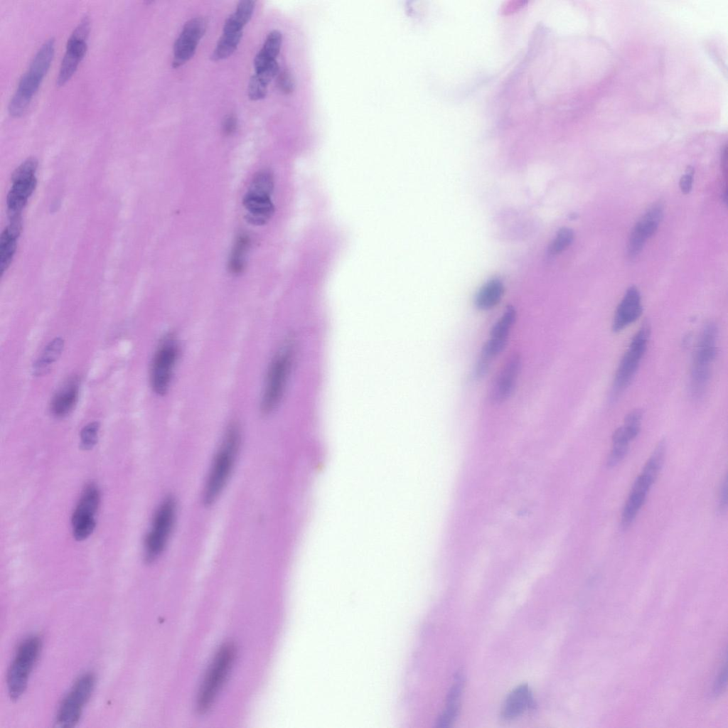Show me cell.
<instances>
[{"label":"cell","mask_w":728,"mask_h":728,"mask_svg":"<svg viewBox=\"0 0 728 728\" xmlns=\"http://www.w3.org/2000/svg\"><path fill=\"white\" fill-rule=\"evenodd\" d=\"M241 443V431L236 422L227 427L214 456L203 492V503L213 505L226 486L234 469Z\"/></svg>","instance_id":"6da1fadb"},{"label":"cell","mask_w":728,"mask_h":728,"mask_svg":"<svg viewBox=\"0 0 728 728\" xmlns=\"http://www.w3.org/2000/svg\"><path fill=\"white\" fill-rule=\"evenodd\" d=\"M55 49V39L43 42L32 58L27 70L21 75L17 88L11 96L8 111L12 117H20L27 110L33 96L37 92L50 65Z\"/></svg>","instance_id":"7a4b0ae2"},{"label":"cell","mask_w":728,"mask_h":728,"mask_svg":"<svg viewBox=\"0 0 728 728\" xmlns=\"http://www.w3.org/2000/svg\"><path fill=\"white\" fill-rule=\"evenodd\" d=\"M293 341L287 339L270 361L260 400L259 409L263 415L272 414L282 400L294 363Z\"/></svg>","instance_id":"3957f363"},{"label":"cell","mask_w":728,"mask_h":728,"mask_svg":"<svg viewBox=\"0 0 728 728\" xmlns=\"http://www.w3.org/2000/svg\"><path fill=\"white\" fill-rule=\"evenodd\" d=\"M717 326L712 321L705 323L698 336L690 373V393L694 400L701 399L710 384L717 355Z\"/></svg>","instance_id":"277c9868"},{"label":"cell","mask_w":728,"mask_h":728,"mask_svg":"<svg viewBox=\"0 0 728 728\" xmlns=\"http://www.w3.org/2000/svg\"><path fill=\"white\" fill-rule=\"evenodd\" d=\"M235 657V648L230 643L223 646L215 654L198 693L196 708L199 713H205L212 707L231 670Z\"/></svg>","instance_id":"5b68a950"},{"label":"cell","mask_w":728,"mask_h":728,"mask_svg":"<svg viewBox=\"0 0 728 728\" xmlns=\"http://www.w3.org/2000/svg\"><path fill=\"white\" fill-rule=\"evenodd\" d=\"M650 334L651 328L646 321L633 336L616 370L609 393L611 402H615L632 382L647 349Z\"/></svg>","instance_id":"8992f818"},{"label":"cell","mask_w":728,"mask_h":728,"mask_svg":"<svg viewBox=\"0 0 728 728\" xmlns=\"http://www.w3.org/2000/svg\"><path fill=\"white\" fill-rule=\"evenodd\" d=\"M41 645L38 636H31L18 646L6 676L7 689L12 700L18 699L25 692L29 676L39 657Z\"/></svg>","instance_id":"52a82bcc"},{"label":"cell","mask_w":728,"mask_h":728,"mask_svg":"<svg viewBox=\"0 0 728 728\" xmlns=\"http://www.w3.org/2000/svg\"><path fill=\"white\" fill-rule=\"evenodd\" d=\"M176 512V502L171 496L164 498L156 510L144 541V559L147 563L157 560L165 550L175 525Z\"/></svg>","instance_id":"ba28073f"},{"label":"cell","mask_w":728,"mask_h":728,"mask_svg":"<svg viewBox=\"0 0 728 728\" xmlns=\"http://www.w3.org/2000/svg\"><path fill=\"white\" fill-rule=\"evenodd\" d=\"M274 178L269 170L259 171L253 178L244 198L247 220L253 225L265 224L273 215L274 206L271 200Z\"/></svg>","instance_id":"9c48e42d"},{"label":"cell","mask_w":728,"mask_h":728,"mask_svg":"<svg viewBox=\"0 0 728 728\" xmlns=\"http://www.w3.org/2000/svg\"><path fill=\"white\" fill-rule=\"evenodd\" d=\"M179 353L178 341L174 334H167L159 342L150 369V383L156 394L163 396L168 391Z\"/></svg>","instance_id":"30bf717a"},{"label":"cell","mask_w":728,"mask_h":728,"mask_svg":"<svg viewBox=\"0 0 728 728\" xmlns=\"http://www.w3.org/2000/svg\"><path fill=\"white\" fill-rule=\"evenodd\" d=\"M95 685V677L91 673H84L75 680L58 707L55 717L58 726L71 727L79 722Z\"/></svg>","instance_id":"8fae6325"},{"label":"cell","mask_w":728,"mask_h":728,"mask_svg":"<svg viewBox=\"0 0 728 728\" xmlns=\"http://www.w3.org/2000/svg\"><path fill=\"white\" fill-rule=\"evenodd\" d=\"M90 31V16L85 14L68 39L65 52L56 77L58 86L64 85L76 71L86 53Z\"/></svg>","instance_id":"7c38bea8"},{"label":"cell","mask_w":728,"mask_h":728,"mask_svg":"<svg viewBox=\"0 0 728 728\" xmlns=\"http://www.w3.org/2000/svg\"><path fill=\"white\" fill-rule=\"evenodd\" d=\"M515 319V309L512 306H508L492 327L490 337L482 349L476 366L477 375H483L488 370L491 362L504 349Z\"/></svg>","instance_id":"4fadbf2b"},{"label":"cell","mask_w":728,"mask_h":728,"mask_svg":"<svg viewBox=\"0 0 728 728\" xmlns=\"http://www.w3.org/2000/svg\"><path fill=\"white\" fill-rule=\"evenodd\" d=\"M100 494L94 483L87 484L80 498L72 515L73 533L75 540L82 541L93 532L95 525V514L99 508Z\"/></svg>","instance_id":"5bb4252c"},{"label":"cell","mask_w":728,"mask_h":728,"mask_svg":"<svg viewBox=\"0 0 728 728\" xmlns=\"http://www.w3.org/2000/svg\"><path fill=\"white\" fill-rule=\"evenodd\" d=\"M643 413L639 409L631 411L625 417L622 426L612 435V447L606 461L609 468L616 466L626 457L629 444L639 434Z\"/></svg>","instance_id":"9a60e30c"},{"label":"cell","mask_w":728,"mask_h":728,"mask_svg":"<svg viewBox=\"0 0 728 728\" xmlns=\"http://www.w3.org/2000/svg\"><path fill=\"white\" fill-rule=\"evenodd\" d=\"M205 30L206 21L203 17L193 18L184 24L174 43L173 68L183 65L193 56Z\"/></svg>","instance_id":"2e32d148"},{"label":"cell","mask_w":728,"mask_h":728,"mask_svg":"<svg viewBox=\"0 0 728 728\" xmlns=\"http://www.w3.org/2000/svg\"><path fill=\"white\" fill-rule=\"evenodd\" d=\"M664 213V206L656 203L651 206L633 228L629 236L627 255L630 259L636 258L643 250L648 238L658 228Z\"/></svg>","instance_id":"e0dca14e"},{"label":"cell","mask_w":728,"mask_h":728,"mask_svg":"<svg viewBox=\"0 0 728 728\" xmlns=\"http://www.w3.org/2000/svg\"><path fill=\"white\" fill-rule=\"evenodd\" d=\"M521 358L515 353L510 356L498 374L490 392V399L500 404L512 395L521 369Z\"/></svg>","instance_id":"ac0fdd59"},{"label":"cell","mask_w":728,"mask_h":728,"mask_svg":"<svg viewBox=\"0 0 728 728\" xmlns=\"http://www.w3.org/2000/svg\"><path fill=\"white\" fill-rule=\"evenodd\" d=\"M641 294L637 287H630L619 302L612 321L613 332L618 333L634 323L642 314Z\"/></svg>","instance_id":"d6986e66"},{"label":"cell","mask_w":728,"mask_h":728,"mask_svg":"<svg viewBox=\"0 0 728 728\" xmlns=\"http://www.w3.org/2000/svg\"><path fill=\"white\" fill-rule=\"evenodd\" d=\"M535 702L532 692L526 684L514 688L503 702L501 715L504 719H512L521 715L527 710L534 709Z\"/></svg>","instance_id":"ffe728a7"},{"label":"cell","mask_w":728,"mask_h":728,"mask_svg":"<svg viewBox=\"0 0 728 728\" xmlns=\"http://www.w3.org/2000/svg\"><path fill=\"white\" fill-rule=\"evenodd\" d=\"M79 386V380L73 378L55 394L50 403V411L55 417L62 418L73 411L78 400Z\"/></svg>","instance_id":"44dd1931"},{"label":"cell","mask_w":728,"mask_h":728,"mask_svg":"<svg viewBox=\"0 0 728 728\" xmlns=\"http://www.w3.org/2000/svg\"><path fill=\"white\" fill-rule=\"evenodd\" d=\"M12 183L6 198L10 217L21 215V210L36 187L37 180L36 176H33L14 181Z\"/></svg>","instance_id":"7402d4cb"},{"label":"cell","mask_w":728,"mask_h":728,"mask_svg":"<svg viewBox=\"0 0 728 728\" xmlns=\"http://www.w3.org/2000/svg\"><path fill=\"white\" fill-rule=\"evenodd\" d=\"M464 684L463 676L457 675L448 693L445 709L437 721V727H449L456 719L460 710Z\"/></svg>","instance_id":"603a6c76"},{"label":"cell","mask_w":728,"mask_h":728,"mask_svg":"<svg viewBox=\"0 0 728 728\" xmlns=\"http://www.w3.org/2000/svg\"><path fill=\"white\" fill-rule=\"evenodd\" d=\"M282 41V34L277 30H273L267 35L262 48L254 60L255 73L276 61V58L281 48Z\"/></svg>","instance_id":"cb8c5ba5"},{"label":"cell","mask_w":728,"mask_h":728,"mask_svg":"<svg viewBox=\"0 0 728 728\" xmlns=\"http://www.w3.org/2000/svg\"><path fill=\"white\" fill-rule=\"evenodd\" d=\"M504 293L503 283L498 279L488 281L476 294L475 304L478 309L488 310L496 306Z\"/></svg>","instance_id":"d4e9b609"},{"label":"cell","mask_w":728,"mask_h":728,"mask_svg":"<svg viewBox=\"0 0 728 728\" xmlns=\"http://www.w3.org/2000/svg\"><path fill=\"white\" fill-rule=\"evenodd\" d=\"M64 341L60 338L52 340L44 348L33 366V374L40 376L46 374L63 350Z\"/></svg>","instance_id":"484cf974"},{"label":"cell","mask_w":728,"mask_h":728,"mask_svg":"<svg viewBox=\"0 0 728 728\" xmlns=\"http://www.w3.org/2000/svg\"><path fill=\"white\" fill-rule=\"evenodd\" d=\"M250 245V240L247 235L242 233L237 236L228 262V269L232 274H239L244 270Z\"/></svg>","instance_id":"4316f807"},{"label":"cell","mask_w":728,"mask_h":728,"mask_svg":"<svg viewBox=\"0 0 728 728\" xmlns=\"http://www.w3.org/2000/svg\"><path fill=\"white\" fill-rule=\"evenodd\" d=\"M242 36V32L224 33L218 41L215 48L211 55L215 61L221 60L231 55L237 49Z\"/></svg>","instance_id":"83f0119b"},{"label":"cell","mask_w":728,"mask_h":728,"mask_svg":"<svg viewBox=\"0 0 728 728\" xmlns=\"http://www.w3.org/2000/svg\"><path fill=\"white\" fill-rule=\"evenodd\" d=\"M255 6V1L252 0L240 1L233 14L225 21V24L235 28L242 30L250 20Z\"/></svg>","instance_id":"f1b7e54d"},{"label":"cell","mask_w":728,"mask_h":728,"mask_svg":"<svg viewBox=\"0 0 728 728\" xmlns=\"http://www.w3.org/2000/svg\"><path fill=\"white\" fill-rule=\"evenodd\" d=\"M17 239L4 229L0 237V272L3 275L10 266L16 250Z\"/></svg>","instance_id":"f546056e"},{"label":"cell","mask_w":728,"mask_h":728,"mask_svg":"<svg viewBox=\"0 0 728 728\" xmlns=\"http://www.w3.org/2000/svg\"><path fill=\"white\" fill-rule=\"evenodd\" d=\"M574 232L569 228H561L550 247V252L559 254L566 250L573 242Z\"/></svg>","instance_id":"4dcf8cb0"},{"label":"cell","mask_w":728,"mask_h":728,"mask_svg":"<svg viewBox=\"0 0 728 728\" xmlns=\"http://www.w3.org/2000/svg\"><path fill=\"white\" fill-rule=\"evenodd\" d=\"M100 424L92 422L85 425L80 432V446L84 450L91 449L97 443Z\"/></svg>","instance_id":"1f68e13d"},{"label":"cell","mask_w":728,"mask_h":728,"mask_svg":"<svg viewBox=\"0 0 728 728\" xmlns=\"http://www.w3.org/2000/svg\"><path fill=\"white\" fill-rule=\"evenodd\" d=\"M37 167L38 160L35 157L26 159L13 172L11 181H14L35 176Z\"/></svg>","instance_id":"d6a6232c"},{"label":"cell","mask_w":728,"mask_h":728,"mask_svg":"<svg viewBox=\"0 0 728 728\" xmlns=\"http://www.w3.org/2000/svg\"><path fill=\"white\" fill-rule=\"evenodd\" d=\"M268 85L257 77L256 75L251 77L248 85V96L250 100L256 101L265 97Z\"/></svg>","instance_id":"836d02e7"},{"label":"cell","mask_w":728,"mask_h":728,"mask_svg":"<svg viewBox=\"0 0 728 728\" xmlns=\"http://www.w3.org/2000/svg\"><path fill=\"white\" fill-rule=\"evenodd\" d=\"M277 76V84L279 89L286 94L291 92L294 89V80L289 71L284 70Z\"/></svg>","instance_id":"e575fe53"},{"label":"cell","mask_w":728,"mask_h":728,"mask_svg":"<svg viewBox=\"0 0 728 728\" xmlns=\"http://www.w3.org/2000/svg\"><path fill=\"white\" fill-rule=\"evenodd\" d=\"M694 173V168L688 166L685 169V174L680 179V188L684 194L689 193L692 189Z\"/></svg>","instance_id":"d590c367"},{"label":"cell","mask_w":728,"mask_h":728,"mask_svg":"<svg viewBox=\"0 0 728 728\" xmlns=\"http://www.w3.org/2000/svg\"><path fill=\"white\" fill-rule=\"evenodd\" d=\"M727 508V478L724 477L721 483L717 500V510L719 513H724Z\"/></svg>","instance_id":"8d00e7d4"},{"label":"cell","mask_w":728,"mask_h":728,"mask_svg":"<svg viewBox=\"0 0 728 728\" xmlns=\"http://www.w3.org/2000/svg\"><path fill=\"white\" fill-rule=\"evenodd\" d=\"M237 126V119L233 114L226 116L223 122L222 131L225 136L232 134Z\"/></svg>","instance_id":"74e56055"}]
</instances>
